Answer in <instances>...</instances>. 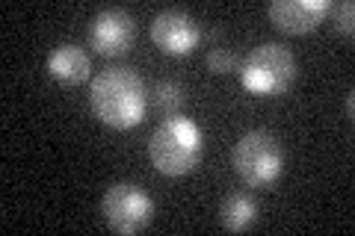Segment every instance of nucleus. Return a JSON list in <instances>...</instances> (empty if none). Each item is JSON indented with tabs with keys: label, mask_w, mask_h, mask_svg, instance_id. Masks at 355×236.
Wrapping results in <instances>:
<instances>
[{
	"label": "nucleus",
	"mask_w": 355,
	"mask_h": 236,
	"mask_svg": "<svg viewBox=\"0 0 355 236\" xmlns=\"http://www.w3.org/2000/svg\"><path fill=\"white\" fill-rule=\"evenodd\" d=\"M296 80V56L282 42L258 44L243 62L240 83L252 95H282Z\"/></svg>",
	"instance_id": "3"
},
{
	"label": "nucleus",
	"mask_w": 355,
	"mask_h": 236,
	"mask_svg": "<svg viewBox=\"0 0 355 236\" xmlns=\"http://www.w3.org/2000/svg\"><path fill=\"white\" fill-rule=\"evenodd\" d=\"M181 100H184V92L178 83L163 80V83L154 86V104H157V109H163L166 116H175L178 107H181Z\"/></svg>",
	"instance_id": "11"
},
{
	"label": "nucleus",
	"mask_w": 355,
	"mask_h": 236,
	"mask_svg": "<svg viewBox=\"0 0 355 236\" xmlns=\"http://www.w3.org/2000/svg\"><path fill=\"white\" fill-rule=\"evenodd\" d=\"M151 39L163 53L187 56L202 39V30H198L196 18L181 12V9H163L151 21Z\"/></svg>",
	"instance_id": "6"
},
{
	"label": "nucleus",
	"mask_w": 355,
	"mask_h": 236,
	"mask_svg": "<svg viewBox=\"0 0 355 236\" xmlns=\"http://www.w3.org/2000/svg\"><path fill=\"white\" fill-rule=\"evenodd\" d=\"M231 165H234L237 177L246 186H270L279 181L284 168V154L275 136L263 130H252L246 136H240L231 154Z\"/></svg>",
	"instance_id": "4"
},
{
	"label": "nucleus",
	"mask_w": 355,
	"mask_h": 236,
	"mask_svg": "<svg viewBox=\"0 0 355 236\" xmlns=\"http://www.w3.org/2000/svg\"><path fill=\"white\" fill-rule=\"evenodd\" d=\"M137 39V24L125 9H104L89 24V48H95L101 56L125 53Z\"/></svg>",
	"instance_id": "7"
},
{
	"label": "nucleus",
	"mask_w": 355,
	"mask_h": 236,
	"mask_svg": "<svg viewBox=\"0 0 355 236\" xmlns=\"http://www.w3.org/2000/svg\"><path fill=\"white\" fill-rule=\"evenodd\" d=\"M48 71L53 80L65 86H77L89 77V53L80 44H60L48 56Z\"/></svg>",
	"instance_id": "9"
},
{
	"label": "nucleus",
	"mask_w": 355,
	"mask_h": 236,
	"mask_svg": "<svg viewBox=\"0 0 355 236\" xmlns=\"http://www.w3.org/2000/svg\"><path fill=\"white\" fill-rule=\"evenodd\" d=\"M207 69L214 71V74H231L237 69V56L234 51H228V48H214L207 53Z\"/></svg>",
	"instance_id": "13"
},
{
	"label": "nucleus",
	"mask_w": 355,
	"mask_h": 236,
	"mask_svg": "<svg viewBox=\"0 0 355 236\" xmlns=\"http://www.w3.org/2000/svg\"><path fill=\"white\" fill-rule=\"evenodd\" d=\"M329 15L335 21V30L343 33V36H352L355 30V3L352 0H343V3H331L329 6Z\"/></svg>",
	"instance_id": "12"
},
{
	"label": "nucleus",
	"mask_w": 355,
	"mask_h": 236,
	"mask_svg": "<svg viewBox=\"0 0 355 236\" xmlns=\"http://www.w3.org/2000/svg\"><path fill=\"white\" fill-rule=\"evenodd\" d=\"M352 95H355V92L347 95V116H349V118H352V104H355V98H352Z\"/></svg>",
	"instance_id": "14"
},
{
	"label": "nucleus",
	"mask_w": 355,
	"mask_h": 236,
	"mask_svg": "<svg viewBox=\"0 0 355 236\" xmlns=\"http://www.w3.org/2000/svg\"><path fill=\"white\" fill-rule=\"evenodd\" d=\"M329 0H272L266 6V15L287 36H302L329 18Z\"/></svg>",
	"instance_id": "8"
},
{
	"label": "nucleus",
	"mask_w": 355,
	"mask_h": 236,
	"mask_svg": "<svg viewBox=\"0 0 355 236\" xmlns=\"http://www.w3.org/2000/svg\"><path fill=\"white\" fill-rule=\"evenodd\" d=\"M101 216L110 230L139 233L154 216V201L133 183H113L101 198Z\"/></svg>",
	"instance_id": "5"
},
{
	"label": "nucleus",
	"mask_w": 355,
	"mask_h": 236,
	"mask_svg": "<svg viewBox=\"0 0 355 236\" xmlns=\"http://www.w3.org/2000/svg\"><path fill=\"white\" fill-rule=\"evenodd\" d=\"M254 219H258V204H254L249 195H243V192L228 195L225 201H222V207H219L222 228L231 230V233H240V230L252 228Z\"/></svg>",
	"instance_id": "10"
},
{
	"label": "nucleus",
	"mask_w": 355,
	"mask_h": 236,
	"mask_svg": "<svg viewBox=\"0 0 355 236\" xmlns=\"http://www.w3.org/2000/svg\"><path fill=\"white\" fill-rule=\"evenodd\" d=\"M202 151H205L202 127L184 116H169L163 125H157V130L148 139L151 163L166 177H181L193 172L198 160H202Z\"/></svg>",
	"instance_id": "2"
},
{
	"label": "nucleus",
	"mask_w": 355,
	"mask_h": 236,
	"mask_svg": "<svg viewBox=\"0 0 355 236\" xmlns=\"http://www.w3.org/2000/svg\"><path fill=\"white\" fill-rule=\"evenodd\" d=\"M89 104L92 112L104 121L107 127L128 130L137 127L146 118V83L139 80V74L133 69H107L92 80L89 89Z\"/></svg>",
	"instance_id": "1"
}]
</instances>
